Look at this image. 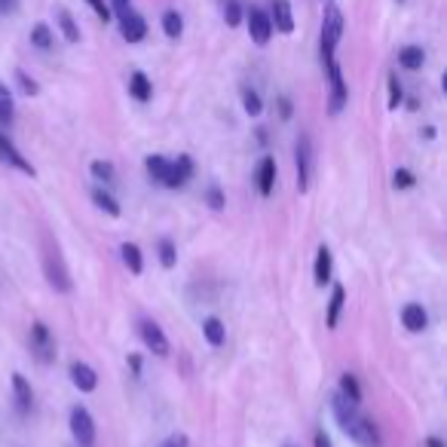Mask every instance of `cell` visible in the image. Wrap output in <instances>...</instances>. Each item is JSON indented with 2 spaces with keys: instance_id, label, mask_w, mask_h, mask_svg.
<instances>
[{
  "instance_id": "5b68a950",
  "label": "cell",
  "mask_w": 447,
  "mask_h": 447,
  "mask_svg": "<svg viewBox=\"0 0 447 447\" xmlns=\"http://www.w3.org/2000/svg\"><path fill=\"white\" fill-rule=\"evenodd\" d=\"M242 22H245V28H249L251 43L267 46L269 40H273V22H269V15H267L264 6H249Z\"/></svg>"
},
{
  "instance_id": "4fadbf2b",
  "label": "cell",
  "mask_w": 447,
  "mask_h": 447,
  "mask_svg": "<svg viewBox=\"0 0 447 447\" xmlns=\"http://www.w3.org/2000/svg\"><path fill=\"white\" fill-rule=\"evenodd\" d=\"M71 383L80 392H95L98 389V374L95 368L86 365V361H74L71 365Z\"/></svg>"
},
{
  "instance_id": "ab89813d",
  "label": "cell",
  "mask_w": 447,
  "mask_h": 447,
  "mask_svg": "<svg viewBox=\"0 0 447 447\" xmlns=\"http://www.w3.org/2000/svg\"><path fill=\"white\" fill-rule=\"evenodd\" d=\"M291 113H295V107H291V98L282 95V98H279V117H282V120H291Z\"/></svg>"
},
{
  "instance_id": "52a82bcc",
  "label": "cell",
  "mask_w": 447,
  "mask_h": 447,
  "mask_svg": "<svg viewBox=\"0 0 447 447\" xmlns=\"http://www.w3.org/2000/svg\"><path fill=\"white\" fill-rule=\"evenodd\" d=\"M295 168H297V190L306 194L310 187V175H313V144L306 135H300L295 141Z\"/></svg>"
},
{
  "instance_id": "e0dca14e",
  "label": "cell",
  "mask_w": 447,
  "mask_h": 447,
  "mask_svg": "<svg viewBox=\"0 0 447 447\" xmlns=\"http://www.w3.org/2000/svg\"><path fill=\"white\" fill-rule=\"evenodd\" d=\"M331 269H334V264H331V249L328 245H319V251H315V267H313V279L319 288H325L331 282Z\"/></svg>"
},
{
  "instance_id": "d6a6232c",
  "label": "cell",
  "mask_w": 447,
  "mask_h": 447,
  "mask_svg": "<svg viewBox=\"0 0 447 447\" xmlns=\"http://www.w3.org/2000/svg\"><path fill=\"white\" fill-rule=\"evenodd\" d=\"M159 264H163L166 269H172L175 264H178V249H175L172 239H159Z\"/></svg>"
},
{
  "instance_id": "ba28073f",
  "label": "cell",
  "mask_w": 447,
  "mask_h": 447,
  "mask_svg": "<svg viewBox=\"0 0 447 447\" xmlns=\"http://www.w3.org/2000/svg\"><path fill=\"white\" fill-rule=\"evenodd\" d=\"M71 435H74V441L80 447L95 444V420H92V414L86 411V407H80V405L71 411Z\"/></svg>"
},
{
  "instance_id": "7bdbcfd3",
  "label": "cell",
  "mask_w": 447,
  "mask_h": 447,
  "mask_svg": "<svg viewBox=\"0 0 447 447\" xmlns=\"http://www.w3.org/2000/svg\"><path fill=\"white\" fill-rule=\"evenodd\" d=\"M19 10V0H0V13H15Z\"/></svg>"
},
{
  "instance_id": "4dcf8cb0",
  "label": "cell",
  "mask_w": 447,
  "mask_h": 447,
  "mask_svg": "<svg viewBox=\"0 0 447 447\" xmlns=\"http://www.w3.org/2000/svg\"><path fill=\"white\" fill-rule=\"evenodd\" d=\"M242 19H245V6L239 0H227L224 3V22H227V28H239Z\"/></svg>"
},
{
  "instance_id": "ffe728a7",
  "label": "cell",
  "mask_w": 447,
  "mask_h": 447,
  "mask_svg": "<svg viewBox=\"0 0 447 447\" xmlns=\"http://www.w3.org/2000/svg\"><path fill=\"white\" fill-rule=\"evenodd\" d=\"M129 95L135 102H150L153 98V83L144 71H132V77H129Z\"/></svg>"
},
{
  "instance_id": "74e56055",
  "label": "cell",
  "mask_w": 447,
  "mask_h": 447,
  "mask_svg": "<svg viewBox=\"0 0 447 447\" xmlns=\"http://www.w3.org/2000/svg\"><path fill=\"white\" fill-rule=\"evenodd\" d=\"M205 203H209L214 212H221L224 205H227V203H224V194H221V187H214V184H212L209 190H205Z\"/></svg>"
},
{
  "instance_id": "277c9868",
  "label": "cell",
  "mask_w": 447,
  "mask_h": 447,
  "mask_svg": "<svg viewBox=\"0 0 447 447\" xmlns=\"http://www.w3.org/2000/svg\"><path fill=\"white\" fill-rule=\"evenodd\" d=\"M31 352H34V359L40 361V365H52L56 361V337H52V331L43 325V322H34L31 325Z\"/></svg>"
},
{
  "instance_id": "8fae6325",
  "label": "cell",
  "mask_w": 447,
  "mask_h": 447,
  "mask_svg": "<svg viewBox=\"0 0 447 447\" xmlns=\"http://www.w3.org/2000/svg\"><path fill=\"white\" fill-rule=\"evenodd\" d=\"M267 15H269V22H273V31H279V34H291V31H295V10H291V0H273Z\"/></svg>"
},
{
  "instance_id": "7c38bea8",
  "label": "cell",
  "mask_w": 447,
  "mask_h": 447,
  "mask_svg": "<svg viewBox=\"0 0 447 447\" xmlns=\"http://www.w3.org/2000/svg\"><path fill=\"white\" fill-rule=\"evenodd\" d=\"M138 334H141L144 346H148L153 356H168V337L163 334V328H159L157 322H141Z\"/></svg>"
},
{
  "instance_id": "cb8c5ba5",
  "label": "cell",
  "mask_w": 447,
  "mask_h": 447,
  "mask_svg": "<svg viewBox=\"0 0 447 447\" xmlns=\"http://www.w3.org/2000/svg\"><path fill=\"white\" fill-rule=\"evenodd\" d=\"M159 25H163V34L168 37V40H178V37L184 34V15L178 10H166L163 19H159Z\"/></svg>"
},
{
  "instance_id": "1f68e13d",
  "label": "cell",
  "mask_w": 447,
  "mask_h": 447,
  "mask_svg": "<svg viewBox=\"0 0 447 447\" xmlns=\"http://www.w3.org/2000/svg\"><path fill=\"white\" fill-rule=\"evenodd\" d=\"M15 83H19V89H22V95H28V98H34V95H40V83L34 80L28 71H22V68H15Z\"/></svg>"
},
{
  "instance_id": "44dd1931",
  "label": "cell",
  "mask_w": 447,
  "mask_h": 447,
  "mask_svg": "<svg viewBox=\"0 0 447 447\" xmlns=\"http://www.w3.org/2000/svg\"><path fill=\"white\" fill-rule=\"evenodd\" d=\"M343 304H346L343 285H334V288H331V300H328V315H325L328 328H337V322H340V313H343Z\"/></svg>"
},
{
  "instance_id": "4316f807",
  "label": "cell",
  "mask_w": 447,
  "mask_h": 447,
  "mask_svg": "<svg viewBox=\"0 0 447 447\" xmlns=\"http://www.w3.org/2000/svg\"><path fill=\"white\" fill-rule=\"evenodd\" d=\"M15 120V102H13V92L6 83H0V126H13Z\"/></svg>"
},
{
  "instance_id": "603a6c76",
  "label": "cell",
  "mask_w": 447,
  "mask_h": 447,
  "mask_svg": "<svg viewBox=\"0 0 447 447\" xmlns=\"http://www.w3.org/2000/svg\"><path fill=\"white\" fill-rule=\"evenodd\" d=\"M31 46H37L40 52H49L52 46H56V34H52V28L46 25V22H37V25L31 28Z\"/></svg>"
},
{
  "instance_id": "f6af8a7d",
  "label": "cell",
  "mask_w": 447,
  "mask_h": 447,
  "mask_svg": "<svg viewBox=\"0 0 447 447\" xmlns=\"http://www.w3.org/2000/svg\"><path fill=\"white\" fill-rule=\"evenodd\" d=\"M426 447H444V441H441L438 435H429V438H426Z\"/></svg>"
},
{
  "instance_id": "83f0119b",
  "label": "cell",
  "mask_w": 447,
  "mask_h": 447,
  "mask_svg": "<svg viewBox=\"0 0 447 447\" xmlns=\"http://www.w3.org/2000/svg\"><path fill=\"white\" fill-rule=\"evenodd\" d=\"M144 168H148L150 181L163 184V181H166V172H168V159H166V157H159V153H150V157L144 159Z\"/></svg>"
},
{
  "instance_id": "d590c367",
  "label": "cell",
  "mask_w": 447,
  "mask_h": 447,
  "mask_svg": "<svg viewBox=\"0 0 447 447\" xmlns=\"http://www.w3.org/2000/svg\"><path fill=\"white\" fill-rule=\"evenodd\" d=\"M86 6L98 15V22H104V25L113 22V13H111V6H107V0H86Z\"/></svg>"
},
{
  "instance_id": "b9f144b4",
  "label": "cell",
  "mask_w": 447,
  "mask_h": 447,
  "mask_svg": "<svg viewBox=\"0 0 447 447\" xmlns=\"http://www.w3.org/2000/svg\"><path fill=\"white\" fill-rule=\"evenodd\" d=\"M315 447H334V444H331V438H328L325 429H319V432H315Z\"/></svg>"
},
{
  "instance_id": "f546056e",
  "label": "cell",
  "mask_w": 447,
  "mask_h": 447,
  "mask_svg": "<svg viewBox=\"0 0 447 447\" xmlns=\"http://www.w3.org/2000/svg\"><path fill=\"white\" fill-rule=\"evenodd\" d=\"M89 172H92V178L102 184H113V178H117V168H113V163H107V159H95L89 166Z\"/></svg>"
},
{
  "instance_id": "ac0fdd59",
  "label": "cell",
  "mask_w": 447,
  "mask_h": 447,
  "mask_svg": "<svg viewBox=\"0 0 447 447\" xmlns=\"http://www.w3.org/2000/svg\"><path fill=\"white\" fill-rule=\"evenodd\" d=\"M13 395H15V405H19V411H22V414H31V407H34V389H31V383H28L22 374H13Z\"/></svg>"
},
{
  "instance_id": "7402d4cb",
  "label": "cell",
  "mask_w": 447,
  "mask_h": 447,
  "mask_svg": "<svg viewBox=\"0 0 447 447\" xmlns=\"http://www.w3.org/2000/svg\"><path fill=\"white\" fill-rule=\"evenodd\" d=\"M120 254H123V264L129 267L132 276H141L144 273V258H141V249L135 242H123L120 245Z\"/></svg>"
},
{
  "instance_id": "d4e9b609",
  "label": "cell",
  "mask_w": 447,
  "mask_h": 447,
  "mask_svg": "<svg viewBox=\"0 0 447 447\" xmlns=\"http://www.w3.org/2000/svg\"><path fill=\"white\" fill-rule=\"evenodd\" d=\"M203 334L212 346H224V340H227V328H224V322L218 315H209V319L203 322Z\"/></svg>"
},
{
  "instance_id": "f1b7e54d",
  "label": "cell",
  "mask_w": 447,
  "mask_h": 447,
  "mask_svg": "<svg viewBox=\"0 0 447 447\" xmlns=\"http://www.w3.org/2000/svg\"><path fill=\"white\" fill-rule=\"evenodd\" d=\"M242 107H245V113H249V117H260V113H264V102H260V92L245 86V89H242Z\"/></svg>"
},
{
  "instance_id": "9a60e30c",
  "label": "cell",
  "mask_w": 447,
  "mask_h": 447,
  "mask_svg": "<svg viewBox=\"0 0 447 447\" xmlns=\"http://www.w3.org/2000/svg\"><path fill=\"white\" fill-rule=\"evenodd\" d=\"M56 28L61 31V37H65L68 43H80V25H77V19L71 15V10H65V6H56Z\"/></svg>"
},
{
  "instance_id": "ee69618b",
  "label": "cell",
  "mask_w": 447,
  "mask_h": 447,
  "mask_svg": "<svg viewBox=\"0 0 447 447\" xmlns=\"http://www.w3.org/2000/svg\"><path fill=\"white\" fill-rule=\"evenodd\" d=\"M129 368H132L135 377H141V359H138V356H129Z\"/></svg>"
},
{
  "instance_id": "3957f363",
  "label": "cell",
  "mask_w": 447,
  "mask_h": 447,
  "mask_svg": "<svg viewBox=\"0 0 447 447\" xmlns=\"http://www.w3.org/2000/svg\"><path fill=\"white\" fill-rule=\"evenodd\" d=\"M343 432L352 438L359 447H380V432H377V426H374V420H368V417H361V414L356 411L350 420L343 423Z\"/></svg>"
},
{
  "instance_id": "484cf974",
  "label": "cell",
  "mask_w": 447,
  "mask_h": 447,
  "mask_svg": "<svg viewBox=\"0 0 447 447\" xmlns=\"http://www.w3.org/2000/svg\"><path fill=\"white\" fill-rule=\"evenodd\" d=\"M92 203H95L102 212H107V214H111V218H120V214H123L120 203H117V199H113L111 194H107L104 187H92Z\"/></svg>"
},
{
  "instance_id": "836d02e7",
  "label": "cell",
  "mask_w": 447,
  "mask_h": 447,
  "mask_svg": "<svg viewBox=\"0 0 447 447\" xmlns=\"http://www.w3.org/2000/svg\"><path fill=\"white\" fill-rule=\"evenodd\" d=\"M340 395H346L350 402H361V386H359V380L352 374H343L340 377Z\"/></svg>"
},
{
  "instance_id": "8d00e7d4",
  "label": "cell",
  "mask_w": 447,
  "mask_h": 447,
  "mask_svg": "<svg viewBox=\"0 0 447 447\" xmlns=\"http://www.w3.org/2000/svg\"><path fill=\"white\" fill-rule=\"evenodd\" d=\"M414 172H407V168H395V175H392V187L395 190H407V187H414Z\"/></svg>"
},
{
  "instance_id": "8992f818",
  "label": "cell",
  "mask_w": 447,
  "mask_h": 447,
  "mask_svg": "<svg viewBox=\"0 0 447 447\" xmlns=\"http://www.w3.org/2000/svg\"><path fill=\"white\" fill-rule=\"evenodd\" d=\"M328 71V80H331V98H328V111L331 117H337V113L346 107V102H350V89H346V80H343V71H340V61H328L325 65Z\"/></svg>"
},
{
  "instance_id": "30bf717a",
  "label": "cell",
  "mask_w": 447,
  "mask_h": 447,
  "mask_svg": "<svg viewBox=\"0 0 447 447\" xmlns=\"http://www.w3.org/2000/svg\"><path fill=\"white\" fill-rule=\"evenodd\" d=\"M190 178H194V159H190L187 153H181L175 163H168V172H166L163 187L178 190V187H184V184H187Z\"/></svg>"
},
{
  "instance_id": "5bb4252c",
  "label": "cell",
  "mask_w": 447,
  "mask_h": 447,
  "mask_svg": "<svg viewBox=\"0 0 447 447\" xmlns=\"http://www.w3.org/2000/svg\"><path fill=\"white\" fill-rule=\"evenodd\" d=\"M254 181H258V194L260 196H269L276 187V159L273 157H264L258 163V175H254Z\"/></svg>"
},
{
  "instance_id": "d6986e66",
  "label": "cell",
  "mask_w": 447,
  "mask_h": 447,
  "mask_svg": "<svg viewBox=\"0 0 447 447\" xmlns=\"http://www.w3.org/2000/svg\"><path fill=\"white\" fill-rule=\"evenodd\" d=\"M398 65H402L405 71H420V68L426 65V49L417 43L402 46V49H398Z\"/></svg>"
},
{
  "instance_id": "2e32d148",
  "label": "cell",
  "mask_w": 447,
  "mask_h": 447,
  "mask_svg": "<svg viewBox=\"0 0 447 447\" xmlns=\"http://www.w3.org/2000/svg\"><path fill=\"white\" fill-rule=\"evenodd\" d=\"M402 322L407 331H414V334H420V331L429 328V313L423 310V304H407L402 310Z\"/></svg>"
},
{
  "instance_id": "9c48e42d",
  "label": "cell",
  "mask_w": 447,
  "mask_h": 447,
  "mask_svg": "<svg viewBox=\"0 0 447 447\" xmlns=\"http://www.w3.org/2000/svg\"><path fill=\"white\" fill-rule=\"evenodd\" d=\"M117 22H120V34L126 43H141L144 37H148V19H144V15L126 10L123 15H117Z\"/></svg>"
},
{
  "instance_id": "e575fe53",
  "label": "cell",
  "mask_w": 447,
  "mask_h": 447,
  "mask_svg": "<svg viewBox=\"0 0 447 447\" xmlns=\"http://www.w3.org/2000/svg\"><path fill=\"white\" fill-rule=\"evenodd\" d=\"M405 102V89H402V83H398V77L395 74H389V111H398Z\"/></svg>"
},
{
  "instance_id": "60d3db41",
  "label": "cell",
  "mask_w": 447,
  "mask_h": 447,
  "mask_svg": "<svg viewBox=\"0 0 447 447\" xmlns=\"http://www.w3.org/2000/svg\"><path fill=\"white\" fill-rule=\"evenodd\" d=\"M107 6H111L113 19H117V15H123V13L129 10V0H107Z\"/></svg>"
},
{
  "instance_id": "f35d334b",
  "label": "cell",
  "mask_w": 447,
  "mask_h": 447,
  "mask_svg": "<svg viewBox=\"0 0 447 447\" xmlns=\"http://www.w3.org/2000/svg\"><path fill=\"white\" fill-rule=\"evenodd\" d=\"M159 447H190V438L184 435V432H175V435H168Z\"/></svg>"
},
{
  "instance_id": "7a4b0ae2",
  "label": "cell",
  "mask_w": 447,
  "mask_h": 447,
  "mask_svg": "<svg viewBox=\"0 0 447 447\" xmlns=\"http://www.w3.org/2000/svg\"><path fill=\"white\" fill-rule=\"evenodd\" d=\"M43 273L56 291H71V273H68L65 258H61L58 245L52 239H46V249H43Z\"/></svg>"
},
{
  "instance_id": "6da1fadb",
  "label": "cell",
  "mask_w": 447,
  "mask_h": 447,
  "mask_svg": "<svg viewBox=\"0 0 447 447\" xmlns=\"http://www.w3.org/2000/svg\"><path fill=\"white\" fill-rule=\"evenodd\" d=\"M343 28H346V22H343L340 6L328 3L325 15H322V40H319V46H322V65H328V61L337 58V43H340V37H343Z\"/></svg>"
}]
</instances>
